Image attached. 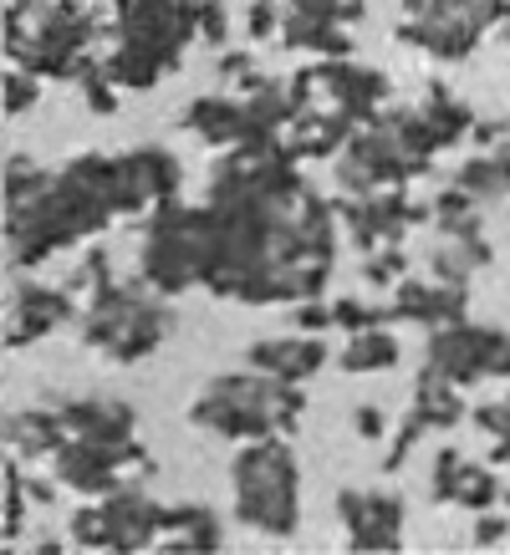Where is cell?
Returning <instances> with one entry per match:
<instances>
[{
    "instance_id": "obj_20",
    "label": "cell",
    "mask_w": 510,
    "mask_h": 555,
    "mask_svg": "<svg viewBox=\"0 0 510 555\" xmlns=\"http://www.w3.org/2000/svg\"><path fill=\"white\" fill-rule=\"evenodd\" d=\"M337 311V326L353 337V332H368V326H388V306H362V301H332Z\"/></svg>"
},
{
    "instance_id": "obj_3",
    "label": "cell",
    "mask_w": 510,
    "mask_h": 555,
    "mask_svg": "<svg viewBox=\"0 0 510 555\" xmlns=\"http://www.w3.org/2000/svg\"><path fill=\"white\" fill-rule=\"evenodd\" d=\"M337 520L347 530V551H398L404 545V500L393 494H337Z\"/></svg>"
},
{
    "instance_id": "obj_23",
    "label": "cell",
    "mask_w": 510,
    "mask_h": 555,
    "mask_svg": "<svg viewBox=\"0 0 510 555\" xmlns=\"http://www.w3.org/2000/svg\"><path fill=\"white\" fill-rule=\"evenodd\" d=\"M424 428L429 423L419 418V413H408L404 418V428H398V434H393V449H388V464H383V469H404V459H408V449H413V443H419V438H424Z\"/></svg>"
},
{
    "instance_id": "obj_7",
    "label": "cell",
    "mask_w": 510,
    "mask_h": 555,
    "mask_svg": "<svg viewBox=\"0 0 510 555\" xmlns=\"http://www.w3.org/2000/svg\"><path fill=\"white\" fill-rule=\"evenodd\" d=\"M62 321H72V291L21 286L16 291V317H11V347H31L36 337L56 332Z\"/></svg>"
},
{
    "instance_id": "obj_26",
    "label": "cell",
    "mask_w": 510,
    "mask_h": 555,
    "mask_svg": "<svg viewBox=\"0 0 510 555\" xmlns=\"http://www.w3.org/2000/svg\"><path fill=\"white\" fill-rule=\"evenodd\" d=\"M495 540H510V515H485V509H480L475 545H495Z\"/></svg>"
},
{
    "instance_id": "obj_6",
    "label": "cell",
    "mask_w": 510,
    "mask_h": 555,
    "mask_svg": "<svg viewBox=\"0 0 510 555\" xmlns=\"http://www.w3.org/2000/svg\"><path fill=\"white\" fill-rule=\"evenodd\" d=\"M56 413H62V423H67L72 438H92V443H107V449L133 443V408L128 403L82 398V403H62Z\"/></svg>"
},
{
    "instance_id": "obj_9",
    "label": "cell",
    "mask_w": 510,
    "mask_h": 555,
    "mask_svg": "<svg viewBox=\"0 0 510 555\" xmlns=\"http://www.w3.org/2000/svg\"><path fill=\"white\" fill-rule=\"evenodd\" d=\"M102 72L113 77L118 87H133V92H143V87H158L169 72H179L164 56L158 47H149V41H128V36H113V51L102 56Z\"/></svg>"
},
{
    "instance_id": "obj_33",
    "label": "cell",
    "mask_w": 510,
    "mask_h": 555,
    "mask_svg": "<svg viewBox=\"0 0 510 555\" xmlns=\"http://www.w3.org/2000/svg\"><path fill=\"white\" fill-rule=\"evenodd\" d=\"M506 515H510V489H506Z\"/></svg>"
},
{
    "instance_id": "obj_29",
    "label": "cell",
    "mask_w": 510,
    "mask_h": 555,
    "mask_svg": "<svg viewBox=\"0 0 510 555\" xmlns=\"http://www.w3.org/2000/svg\"><path fill=\"white\" fill-rule=\"evenodd\" d=\"M21 485H26V500H36V505H51L62 479H56V485H47V479H21Z\"/></svg>"
},
{
    "instance_id": "obj_16",
    "label": "cell",
    "mask_w": 510,
    "mask_h": 555,
    "mask_svg": "<svg viewBox=\"0 0 510 555\" xmlns=\"http://www.w3.org/2000/svg\"><path fill=\"white\" fill-rule=\"evenodd\" d=\"M67 540L72 545H87V551H118V540H113V525H107V509L98 505H82L77 515L67 520Z\"/></svg>"
},
{
    "instance_id": "obj_11",
    "label": "cell",
    "mask_w": 510,
    "mask_h": 555,
    "mask_svg": "<svg viewBox=\"0 0 510 555\" xmlns=\"http://www.w3.org/2000/svg\"><path fill=\"white\" fill-rule=\"evenodd\" d=\"M67 423L62 413H11L5 418V443H11V454L21 459H51L62 443H67Z\"/></svg>"
},
{
    "instance_id": "obj_14",
    "label": "cell",
    "mask_w": 510,
    "mask_h": 555,
    "mask_svg": "<svg viewBox=\"0 0 510 555\" xmlns=\"http://www.w3.org/2000/svg\"><path fill=\"white\" fill-rule=\"evenodd\" d=\"M455 184H464L480 204L506 199V194H510V179H506V164H500V153H480V158H470V164L455 173Z\"/></svg>"
},
{
    "instance_id": "obj_8",
    "label": "cell",
    "mask_w": 510,
    "mask_h": 555,
    "mask_svg": "<svg viewBox=\"0 0 510 555\" xmlns=\"http://www.w3.org/2000/svg\"><path fill=\"white\" fill-rule=\"evenodd\" d=\"M184 128L189 133H200L204 143H215V149H235V143H245V138L255 133V122H251V113H245V102L240 98H200V102H189Z\"/></svg>"
},
{
    "instance_id": "obj_21",
    "label": "cell",
    "mask_w": 510,
    "mask_h": 555,
    "mask_svg": "<svg viewBox=\"0 0 510 555\" xmlns=\"http://www.w3.org/2000/svg\"><path fill=\"white\" fill-rule=\"evenodd\" d=\"M36 92H41V87H36V72H5V113H11V118H16V113H31L36 107Z\"/></svg>"
},
{
    "instance_id": "obj_12",
    "label": "cell",
    "mask_w": 510,
    "mask_h": 555,
    "mask_svg": "<svg viewBox=\"0 0 510 555\" xmlns=\"http://www.w3.org/2000/svg\"><path fill=\"white\" fill-rule=\"evenodd\" d=\"M413 413L429 423V428H455L464 418V398H459V383L455 377H444L439 367L419 372V383H413Z\"/></svg>"
},
{
    "instance_id": "obj_10",
    "label": "cell",
    "mask_w": 510,
    "mask_h": 555,
    "mask_svg": "<svg viewBox=\"0 0 510 555\" xmlns=\"http://www.w3.org/2000/svg\"><path fill=\"white\" fill-rule=\"evenodd\" d=\"M251 367L255 372H271V377H286V383H306L311 372L327 367V341H317V337H306V341H291V337L255 341V347H251Z\"/></svg>"
},
{
    "instance_id": "obj_17",
    "label": "cell",
    "mask_w": 510,
    "mask_h": 555,
    "mask_svg": "<svg viewBox=\"0 0 510 555\" xmlns=\"http://www.w3.org/2000/svg\"><path fill=\"white\" fill-rule=\"evenodd\" d=\"M495 500H506L500 494V485H495V474L490 469H480V464H464V479H459V494H455V505H464V509H490Z\"/></svg>"
},
{
    "instance_id": "obj_22",
    "label": "cell",
    "mask_w": 510,
    "mask_h": 555,
    "mask_svg": "<svg viewBox=\"0 0 510 555\" xmlns=\"http://www.w3.org/2000/svg\"><path fill=\"white\" fill-rule=\"evenodd\" d=\"M291 317H296V326H302L306 337H322V332H332V326H337V311H332V306H322L317 296H306Z\"/></svg>"
},
{
    "instance_id": "obj_27",
    "label": "cell",
    "mask_w": 510,
    "mask_h": 555,
    "mask_svg": "<svg viewBox=\"0 0 510 555\" xmlns=\"http://www.w3.org/2000/svg\"><path fill=\"white\" fill-rule=\"evenodd\" d=\"M353 423H357V434H362V438H383V434H388V418H383V408H373V403L357 408Z\"/></svg>"
},
{
    "instance_id": "obj_24",
    "label": "cell",
    "mask_w": 510,
    "mask_h": 555,
    "mask_svg": "<svg viewBox=\"0 0 510 555\" xmlns=\"http://www.w3.org/2000/svg\"><path fill=\"white\" fill-rule=\"evenodd\" d=\"M281 5L276 0H255L251 5V21H245V31H251V41H266V36H281Z\"/></svg>"
},
{
    "instance_id": "obj_1",
    "label": "cell",
    "mask_w": 510,
    "mask_h": 555,
    "mask_svg": "<svg viewBox=\"0 0 510 555\" xmlns=\"http://www.w3.org/2000/svg\"><path fill=\"white\" fill-rule=\"evenodd\" d=\"M235 520L255 535L286 540L296 535V489H302V474H296V454H291L286 434L271 438H251L235 454Z\"/></svg>"
},
{
    "instance_id": "obj_28",
    "label": "cell",
    "mask_w": 510,
    "mask_h": 555,
    "mask_svg": "<svg viewBox=\"0 0 510 555\" xmlns=\"http://www.w3.org/2000/svg\"><path fill=\"white\" fill-rule=\"evenodd\" d=\"M220 77L225 82H245V77H251V56H245V51H230L220 62Z\"/></svg>"
},
{
    "instance_id": "obj_19",
    "label": "cell",
    "mask_w": 510,
    "mask_h": 555,
    "mask_svg": "<svg viewBox=\"0 0 510 555\" xmlns=\"http://www.w3.org/2000/svg\"><path fill=\"white\" fill-rule=\"evenodd\" d=\"M362 275H368V286L393 291V286H398V281L408 275L404 250H398V245H378V250L368 255V266H362Z\"/></svg>"
},
{
    "instance_id": "obj_5",
    "label": "cell",
    "mask_w": 510,
    "mask_h": 555,
    "mask_svg": "<svg viewBox=\"0 0 510 555\" xmlns=\"http://www.w3.org/2000/svg\"><path fill=\"white\" fill-rule=\"evenodd\" d=\"M107 525H113V540H118V551H143L153 540H164V505H153L149 494H138V489H113L107 500Z\"/></svg>"
},
{
    "instance_id": "obj_32",
    "label": "cell",
    "mask_w": 510,
    "mask_h": 555,
    "mask_svg": "<svg viewBox=\"0 0 510 555\" xmlns=\"http://www.w3.org/2000/svg\"><path fill=\"white\" fill-rule=\"evenodd\" d=\"M495 153H500V164H506V179H510V133H506V143H500Z\"/></svg>"
},
{
    "instance_id": "obj_2",
    "label": "cell",
    "mask_w": 510,
    "mask_h": 555,
    "mask_svg": "<svg viewBox=\"0 0 510 555\" xmlns=\"http://www.w3.org/2000/svg\"><path fill=\"white\" fill-rule=\"evenodd\" d=\"M429 367H439L459 387L480 383V377L510 383V337L495 332V326H470V321L434 326V337H429Z\"/></svg>"
},
{
    "instance_id": "obj_15",
    "label": "cell",
    "mask_w": 510,
    "mask_h": 555,
    "mask_svg": "<svg viewBox=\"0 0 510 555\" xmlns=\"http://www.w3.org/2000/svg\"><path fill=\"white\" fill-rule=\"evenodd\" d=\"M424 118L439 128V138H444V149L449 143H459L464 133H475V118H470V107H459L444 87H429V102H424Z\"/></svg>"
},
{
    "instance_id": "obj_30",
    "label": "cell",
    "mask_w": 510,
    "mask_h": 555,
    "mask_svg": "<svg viewBox=\"0 0 510 555\" xmlns=\"http://www.w3.org/2000/svg\"><path fill=\"white\" fill-rule=\"evenodd\" d=\"M490 464H510V434H506V438H495V449H490Z\"/></svg>"
},
{
    "instance_id": "obj_18",
    "label": "cell",
    "mask_w": 510,
    "mask_h": 555,
    "mask_svg": "<svg viewBox=\"0 0 510 555\" xmlns=\"http://www.w3.org/2000/svg\"><path fill=\"white\" fill-rule=\"evenodd\" d=\"M459 479H464V459H459L455 449H439V454H434V469H429V500H434V505H455Z\"/></svg>"
},
{
    "instance_id": "obj_4",
    "label": "cell",
    "mask_w": 510,
    "mask_h": 555,
    "mask_svg": "<svg viewBox=\"0 0 510 555\" xmlns=\"http://www.w3.org/2000/svg\"><path fill=\"white\" fill-rule=\"evenodd\" d=\"M51 469L72 494L107 500L113 489H123V449H107V443H92V438H67L51 454Z\"/></svg>"
},
{
    "instance_id": "obj_31",
    "label": "cell",
    "mask_w": 510,
    "mask_h": 555,
    "mask_svg": "<svg viewBox=\"0 0 510 555\" xmlns=\"http://www.w3.org/2000/svg\"><path fill=\"white\" fill-rule=\"evenodd\" d=\"M36 551H41V555H56V551H67V545H62L56 535H47V540H36Z\"/></svg>"
},
{
    "instance_id": "obj_13",
    "label": "cell",
    "mask_w": 510,
    "mask_h": 555,
    "mask_svg": "<svg viewBox=\"0 0 510 555\" xmlns=\"http://www.w3.org/2000/svg\"><path fill=\"white\" fill-rule=\"evenodd\" d=\"M342 372H388L398 362V341L383 326H368V332H353L347 337V352L337 357Z\"/></svg>"
},
{
    "instance_id": "obj_25",
    "label": "cell",
    "mask_w": 510,
    "mask_h": 555,
    "mask_svg": "<svg viewBox=\"0 0 510 555\" xmlns=\"http://www.w3.org/2000/svg\"><path fill=\"white\" fill-rule=\"evenodd\" d=\"M475 423H480V428H485L490 438H506V434H510V398H506V403L475 408Z\"/></svg>"
}]
</instances>
